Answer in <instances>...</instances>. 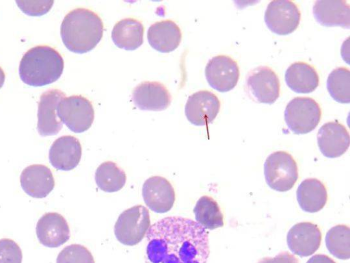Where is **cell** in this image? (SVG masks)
<instances>
[{
	"instance_id": "obj_24",
	"label": "cell",
	"mask_w": 350,
	"mask_h": 263,
	"mask_svg": "<svg viewBox=\"0 0 350 263\" xmlns=\"http://www.w3.org/2000/svg\"><path fill=\"white\" fill-rule=\"evenodd\" d=\"M144 32V25L139 21L126 18L115 24L111 32V38L118 47L133 51L142 45Z\"/></svg>"
},
{
	"instance_id": "obj_14",
	"label": "cell",
	"mask_w": 350,
	"mask_h": 263,
	"mask_svg": "<svg viewBox=\"0 0 350 263\" xmlns=\"http://www.w3.org/2000/svg\"><path fill=\"white\" fill-rule=\"evenodd\" d=\"M290 250L300 257L311 255L319 248L321 232L319 227L310 222H301L294 225L286 237Z\"/></svg>"
},
{
	"instance_id": "obj_26",
	"label": "cell",
	"mask_w": 350,
	"mask_h": 263,
	"mask_svg": "<svg viewBox=\"0 0 350 263\" xmlns=\"http://www.w3.org/2000/svg\"><path fill=\"white\" fill-rule=\"evenodd\" d=\"M95 181L98 187L107 192L121 190L125 185V172L115 162L107 161L98 166L95 173Z\"/></svg>"
},
{
	"instance_id": "obj_16",
	"label": "cell",
	"mask_w": 350,
	"mask_h": 263,
	"mask_svg": "<svg viewBox=\"0 0 350 263\" xmlns=\"http://www.w3.org/2000/svg\"><path fill=\"white\" fill-rule=\"evenodd\" d=\"M36 230L38 241L46 247H58L70 238L68 224L57 212L44 214L37 222Z\"/></svg>"
},
{
	"instance_id": "obj_5",
	"label": "cell",
	"mask_w": 350,
	"mask_h": 263,
	"mask_svg": "<svg viewBox=\"0 0 350 263\" xmlns=\"http://www.w3.org/2000/svg\"><path fill=\"white\" fill-rule=\"evenodd\" d=\"M321 118L319 104L312 98L297 97L292 99L284 110V121L296 134H305L314 130Z\"/></svg>"
},
{
	"instance_id": "obj_34",
	"label": "cell",
	"mask_w": 350,
	"mask_h": 263,
	"mask_svg": "<svg viewBox=\"0 0 350 263\" xmlns=\"http://www.w3.org/2000/svg\"><path fill=\"white\" fill-rule=\"evenodd\" d=\"M5 75L3 70L0 67V88L3 86L5 82Z\"/></svg>"
},
{
	"instance_id": "obj_30",
	"label": "cell",
	"mask_w": 350,
	"mask_h": 263,
	"mask_svg": "<svg viewBox=\"0 0 350 263\" xmlns=\"http://www.w3.org/2000/svg\"><path fill=\"white\" fill-rule=\"evenodd\" d=\"M23 254L18 245L10 238L0 240V263H22Z\"/></svg>"
},
{
	"instance_id": "obj_32",
	"label": "cell",
	"mask_w": 350,
	"mask_h": 263,
	"mask_svg": "<svg viewBox=\"0 0 350 263\" xmlns=\"http://www.w3.org/2000/svg\"><path fill=\"white\" fill-rule=\"evenodd\" d=\"M257 263H299L298 259L293 254L284 251L278 254L274 258H264Z\"/></svg>"
},
{
	"instance_id": "obj_19",
	"label": "cell",
	"mask_w": 350,
	"mask_h": 263,
	"mask_svg": "<svg viewBox=\"0 0 350 263\" xmlns=\"http://www.w3.org/2000/svg\"><path fill=\"white\" fill-rule=\"evenodd\" d=\"M23 190L31 197L42 199L54 188L55 180L51 170L42 164L26 167L20 177Z\"/></svg>"
},
{
	"instance_id": "obj_1",
	"label": "cell",
	"mask_w": 350,
	"mask_h": 263,
	"mask_svg": "<svg viewBox=\"0 0 350 263\" xmlns=\"http://www.w3.org/2000/svg\"><path fill=\"white\" fill-rule=\"evenodd\" d=\"M146 263H206L208 234L196 221L167 216L152 224L146 233Z\"/></svg>"
},
{
	"instance_id": "obj_11",
	"label": "cell",
	"mask_w": 350,
	"mask_h": 263,
	"mask_svg": "<svg viewBox=\"0 0 350 263\" xmlns=\"http://www.w3.org/2000/svg\"><path fill=\"white\" fill-rule=\"evenodd\" d=\"M220 101L213 92L203 90L190 95L185 112L187 120L196 126L213 123L220 110Z\"/></svg>"
},
{
	"instance_id": "obj_6",
	"label": "cell",
	"mask_w": 350,
	"mask_h": 263,
	"mask_svg": "<svg viewBox=\"0 0 350 263\" xmlns=\"http://www.w3.org/2000/svg\"><path fill=\"white\" fill-rule=\"evenodd\" d=\"M150 227L148 210L142 205L123 211L118 216L114 234L120 243L133 246L142 240Z\"/></svg>"
},
{
	"instance_id": "obj_8",
	"label": "cell",
	"mask_w": 350,
	"mask_h": 263,
	"mask_svg": "<svg viewBox=\"0 0 350 263\" xmlns=\"http://www.w3.org/2000/svg\"><path fill=\"white\" fill-rule=\"evenodd\" d=\"M245 88L250 97L261 103L273 104L280 92L279 78L267 66H259L251 70L245 78Z\"/></svg>"
},
{
	"instance_id": "obj_18",
	"label": "cell",
	"mask_w": 350,
	"mask_h": 263,
	"mask_svg": "<svg viewBox=\"0 0 350 263\" xmlns=\"http://www.w3.org/2000/svg\"><path fill=\"white\" fill-rule=\"evenodd\" d=\"M82 149L79 140L72 136H63L51 145L49 158L54 168L68 171L79 164Z\"/></svg>"
},
{
	"instance_id": "obj_22",
	"label": "cell",
	"mask_w": 350,
	"mask_h": 263,
	"mask_svg": "<svg viewBox=\"0 0 350 263\" xmlns=\"http://www.w3.org/2000/svg\"><path fill=\"white\" fill-rule=\"evenodd\" d=\"M287 86L297 93H310L319 84V77L314 67L306 62L291 64L285 72Z\"/></svg>"
},
{
	"instance_id": "obj_15",
	"label": "cell",
	"mask_w": 350,
	"mask_h": 263,
	"mask_svg": "<svg viewBox=\"0 0 350 263\" xmlns=\"http://www.w3.org/2000/svg\"><path fill=\"white\" fill-rule=\"evenodd\" d=\"M349 134L341 123L330 121L323 124L317 133V144L322 154L329 158L343 155L349 147Z\"/></svg>"
},
{
	"instance_id": "obj_23",
	"label": "cell",
	"mask_w": 350,
	"mask_h": 263,
	"mask_svg": "<svg viewBox=\"0 0 350 263\" xmlns=\"http://www.w3.org/2000/svg\"><path fill=\"white\" fill-rule=\"evenodd\" d=\"M298 203L305 212L314 213L325 205L327 192L325 185L316 178L304 179L297 190Z\"/></svg>"
},
{
	"instance_id": "obj_10",
	"label": "cell",
	"mask_w": 350,
	"mask_h": 263,
	"mask_svg": "<svg viewBox=\"0 0 350 263\" xmlns=\"http://www.w3.org/2000/svg\"><path fill=\"white\" fill-rule=\"evenodd\" d=\"M240 71L237 62L227 55H217L211 58L205 67L207 82L213 89L224 92L237 84Z\"/></svg>"
},
{
	"instance_id": "obj_20",
	"label": "cell",
	"mask_w": 350,
	"mask_h": 263,
	"mask_svg": "<svg viewBox=\"0 0 350 263\" xmlns=\"http://www.w3.org/2000/svg\"><path fill=\"white\" fill-rule=\"evenodd\" d=\"M312 13L316 21L321 25L350 27V5L347 1H315Z\"/></svg>"
},
{
	"instance_id": "obj_7",
	"label": "cell",
	"mask_w": 350,
	"mask_h": 263,
	"mask_svg": "<svg viewBox=\"0 0 350 263\" xmlns=\"http://www.w3.org/2000/svg\"><path fill=\"white\" fill-rule=\"evenodd\" d=\"M57 114L62 122L75 133L88 130L94 118L92 103L81 95L64 97L58 104Z\"/></svg>"
},
{
	"instance_id": "obj_9",
	"label": "cell",
	"mask_w": 350,
	"mask_h": 263,
	"mask_svg": "<svg viewBox=\"0 0 350 263\" xmlns=\"http://www.w3.org/2000/svg\"><path fill=\"white\" fill-rule=\"evenodd\" d=\"M264 18L272 32L287 35L297 28L301 12L297 4L292 1L274 0L267 5Z\"/></svg>"
},
{
	"instance_id": "obj_17",
	"label": "cell",
	"mask_w": 350,
	"mask_h": 263,
	"mask_svg": "<svg viewBox=\"0 0 350 263\" xmlns=\"http://www.w3.org/2000/svg\"><path fill=\"white\" fill-rule=\"evenodd\" d=\"M132 99L140 110L161 111L169 107L172 97L163 84L157 82H144L134 88Z\"/></svg>"
},
{
	"instance_id": "obj_12",
	"label": "cell",
	"mask_w": 350,
	"mask_h": 263,
	"mask_svg": "<svg viewBox=\"0 0 350 263\" xmlns=\"http://www.w3.org/2000/svg\"><path fill=\"white\" fill-rule=\"evenodd\" d=\"M64 97L65 94L58 89H51L41 95L37 124V129L40 136L55 135L62 128V122L57 114V106Z\"/></svg>"
},
{
	"instance_id": "obj_4",
	"label": "cell",
	"mask_w": 350,
	"mask_h": 263,
	"mask_svg": "<svg viewBox=\"0 0 350 263\" xmlns=\"http://www.w3.org/2000/svg\"><path fill=\"white\" fill-rule=\"evenodd\" d=\"M264 173L267 185L279 192L291 189L298 179V168L293 156L286 151L271 153L264 164Z\"/></svg>"
},
{
	"instance_id": "obj_21",
	"label": "cell",
	"mask_w": 350,
	"mask_h": 263,
	"mask_svg": "<svg viewBox=\"0 0 350 263\" xmlns=\"http://www.w3.org/2000/svg\"><path fill=\"white\" fill-rule=\"evenodd\" d=\"M147 38L150 45L155 50L169 53L179 46L182 33L178 25L167 19L150 25L148 30Z\"/></svg>"
},
{
	"instance_id": "obj_33",
	"label": "cell",
	"mask_w": 350,
	"mask_h": 263,
	"mask_svg": "<svg viewBox=\"0 0 350 263\" xmlns=\"http://www.w3.org/2000/svg\"><path fill=\"white\" fill-rule=\"evenodd\" d=\"M306 263H336L326 255L317 254L310 258Z\"/></svg>"
},
{
	"instance_id": "obj_27",
	"label": "cell",
	"mask_w": 350,
	"mask_h": 263,
	"mask_svg": "<svg viewBox=\"0 0 350 263\" xmlns=\"http://www.w3.org/2000/svg\"><path fill=\"white\" fill-rule=\"evenodd\" d=\"M325 245L334 257L347 260L350 258V229L345 225H337L326 234Z\"/></svg>"
},
{
	"instance_id": "obj_2",
	"label": "cell",
	"mask_w": 350,
	"mask_h": 263,
	"mask_svg": "<svg viewBox=\"0 0 350 263\" xmlns=\"http://www.w3.org/2000/svg\"><path fill=\"white\" fill-rule=\"evenodd\" d=\"M60 34L64 45L69 51L77 53H87L100 41L103 23L93 11L76 8L65 16L61 24Z\"/></svg>"
},
{
	"instance_id": "obj_13",
	"label": "cell",
	"mask_w": 350,
	"mask_h": 263,
	"mask_svg": "<svg viewBox=\"0 0 350 263\" xmlns=\"http://www.w3.org/2000/svg\"><path fill=\"white\" fill-rule=\"evenodd\" d=\"M142 197L149 209L154 212L163 214L172 208L175 191L167 179L161 176H152L144 181Z\"/></svg>"
},
{
	"instance_id": "obj_25",
	"label": "cell",
	"mask_w": 350,
	"mask_h": 263,
	"mask_svg": "<svg viewBox=\"0 0 350 263\" xmlns=\"http://www.w3.org/2000/svg\"><path fill=\"white\" fill-rule=\"evenodd\" d=\"M196 222L205 229L213 230L224 226V216L220 208L212 197H201L193 208Z\"/></svg>"
},
{
	"instance_id": "obj_31",
	"label": "cell",
	"mask_w": 350,
	"mask_h": 263,
	"mask_svg": "<svg viewBox=\"0 0 350 263\" xmlns=\"http://www.w3.org/2000/svg\"><path fill=\"white\" fill-rule=\"evenodd\" d=\"M18 8L29 16H41L47 13L54 3L53 1H16Z\"/></svg>"
},
{
	"instance_id": "obj_29",
	"label": "cell",
	"mask_w": 350,
	"mask_h": 263,
	"mask_svg": "<svg viewBox=\"0 0 350 263\" xmlns=\"http://www.w3.org/2000/svg\"><path fill=\"white\" fill-rule=\"evenodd\" d=\"M56 263H95L91 252L83 245L72 244L58 254Z\"/></svg>"
},
{
	"instance_id": "obj_3",
	"label": "cell",
	"mask_w": 350,
	"mask_h": 263,
	"mask_svg": "<svg viewBox=\"0 0 350 263\" xmlns=\"http://www.w3.org/2000/svg\"><path fill=\"white\" fill-rule=\"evenodd\" d=\"M64 60L55 49L38 45L29 49L19 64L21 79L31 86H42L57 81L64 70Z\"/></svg>"
},
{
	"instance_id": "obj_28",
	"label": "cell",
	"mask_w": 350,
	"mask_h": 263,
	"mask_svg": "<svg viewBox=\"0 0 350 263\" xmlns=\"http://www.w3.org/2000/svg\"><path fill=\"white\" fill-rule=\"evenodd\" d=\"M327 89L330 96L337 102L349 103L350 101V71L347 67H337L328 75Z\"/></svg>"
}]
</instances>
